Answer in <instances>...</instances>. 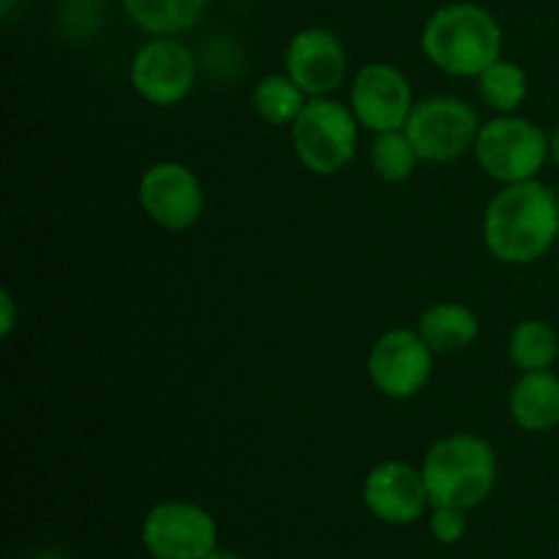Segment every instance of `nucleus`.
<instances>
[{"label":"nucleus","mask_w":559,"mask_h":559,"mask_svg":"<svg viewBox=\"0 0 559 559\" xmlns=\"http://www.w3.org/2000/svg\"><path fill=\"white\" fill-rule=\"evenodd\" d=\"M429 533L442 546L459 544L467 535V511H462V508L435 506L429 513Z\"/></svg>","instance_id":"412c9836"},{"label":"nucleus","mask_w":559,"mask_h":559,"mask_svg":"<svg viewBox=\"0 0 559 559\" xmlns=\"http://www.w3.org/2000/svg\"><path fill=\"white\" fill-rule=\"evenodd\" d=\"M513 366L519 371H549L559 358V336L544 320H524L513 328L508 344Z\"/></svg>","instance_id":"a211bd4d"},{"label":"nucleus","mask_w":559,"mask_h":559,"mask_svg":"<svg viewBox=\"0 0 559 559\" xmlns=\"http://www.w3.org/2000/svg\"><path fill=\"white\" fill-rule=\"evenodd\" d=\"M549 162L559 167V129H555L549 134Z\"/></svg>","instance_id":"5701e85b"},{"label":"nucleus","mask_w":559,"mask_h":559,"mask_svg":"<svg viewBox=\"0 0 559 559\" xmlns=\"http://www.w3.org/2000/svg\"><path fill=\"white\" fill-rule=\"evenodd\" d=\"M475 80H478V96L484 98L486 107L495 109L497 115L516 112L530 91L527 71L506 58L495 60V63L486 71H480Z\"/></svg>","instance_id":"6ab92c4d"},{"label":"nucleus","mask_w":559,"mask_h":559,"mask_svg":"<svg viewBox=\"0 0 559 559\" xmlns=\"http://www.w3.org/2000/svg\"><path fill=\"white\" fill-rule=\"evenodd\" d=\"M369 380L382 396L388 399H413L424 391L435 369V349L424 342L418 331L409 328H393L382 333L371 347Z\"/></svg>","instance_id":"6e6552de"},{"label":"nucleus","mask_w":559,"mask_h":559,"mask_svg":"<svg viewBox=\"0 0 559 559\" xmlns=\"http://www.w3.org/2000/svg\"><path fill=\"white\" fill-rule=\"evenodd\" d=\"M559 238L557 191L535 180L502 186L484 213V243L506 265H530Z\"/></svg>","instance_id":"f257e3e1"},{"label":"nucleus","mask_w":559,"mask_h":559,"mask_svg":"<svg viewBox=\"0 0 559 559\" xmlns=\"http://www.w3.org/2000/svg\"><path fill=\"white\" fill-rule=\"evenodd\" d=\"M289 129H293V151L298 162L322 178L342 173L358 151V118L353 107L336 98H309Z\"/></svg>","instance_id":"20e7f679"},{"label":"nucleus","mask_w":559,"mask_h":559,"mask_svg":"<svg viewBox=\"0 0 559 559\" xmlns=\"http://www.w3.org/2000/svg\"><path fill=\"white\" fill-rule=\"evenodd\" d=\"M557 205H559V189H557Z\"/></svg>","instance_id":"393cba45"},{"label":"nucleus","mask_w":559,"mask_h":559,"mask_svg":"<svg viewBox=\"0 0 559 559\" xmlns=\"http://www.w3.org/2000/svg\"><path fill=\"white\" fill-rule=\"evenodd\" d=\"M14 322H16L14 298H11L9 289H3V293H0V336H11Z\"/></svg>","instance_id":"4be33fe9"},{"label":"nucleus","mask_w":559,"mask_h":559,"mask_svg":"<svg viewBox=\"0 0 559 559\" xmlns=\"http://www.w3.org/2000/svg\"><path fill=\"white\" fill-rule=\"evenodd\" d=\"M513 424L530 435H546L559 426V377L549 371H524L511 391Z\"/></svg>","instance_id":"4468645a"},{"label":"nucleus","mask_w":559,"mask_h":559,"mask_svg":"<svg viewBox=\"0 0 559 559\" xmlns=\"http://www.w3.org/2000/svg\"><path fill=\"white\" fill-rule=\"evenodd\" d=\"M142 546L153 559H205L218 549V524L197 502L167 500L147 511Z\"/></svg>","instance_id":"0eeeda50"},{"label":"nucleus","mask_w":559,"mask_h":559,"mask_svg":"<svg viewBox=\"0 0 559 559\" xmlns=\"http://www.w3.org/2000/svg\"><path fill=\"white\" fill-rule=\"evenodd\" d=\"M431 508L448 506L473 511L495 491L497 453L484 437L451 435L429 448L420 467Z\"/></svg>","instance_id":"7ed1b4c3"},{"label":"nucleus","mask_w":559,"mask_h":559,"mask_svg":"<svg viewBox=\"0 0 559 559\" xmlns=\"http://www.w3.org/2000/svg\"><path fill=\"white\" fill-rule=\"evenodd\" d=\"M306 104H309V96L300 91V85L287 71L262 76L251 91V107L271 126H293Z\"/></svg>","instance_id":"f3484780"},{"label":"nucleus","mask_w":559,"mask_h":559,"mask_svg":"<svg viewBox=\"0 0 559 559\" xmlns=\"http://www.w3.org/2000/svg\"><path fill=\"white\" fill-rule=\"evenodd\" d=\"M131 87L153 107H175L197 82V60L175 36H153L131 60Z\"/></svg>","instance_id":"1a4fd4ad"},{"label":"nucleus","mask_w":559,"mask_h":559,"mask_svg":"<svg viewBox=\"0 0 559 559\" xmlns=\"http://www.w3.org/2000/svg\"><path fill=\"white\" fill-rule=\"evenodd\" d=\"M404 134L418 151L420 162L448 164L475 151L480 118L467 102L456 96H431L415 102Z\"/></svg>","instance_id":"423d86ee"},{"label":"nucleus","mask_w":559,"mask_h":559,"mask_svg":"<svg viewBox=\"0 0 559 559\" xmlns=\"http://www.w3.org/2000/svg\"><path fill=\"white\" fill-rule=\"evenodd\" d=\"M364 506L371 516L393 527L418 522L431 508L424 473L407 462L377 464L364 480Z\"/></svg>","instance_id":"ddd939ff"},{"label":"nucleus","mask_w":559,"mask_h":559,"mask_svg":"<svg viewBox=\"0 0 559 559\" xmlns=\"http://www.w3.org/2000/svg\"><path fill=\"white\" fill-rule=\"evenodd\" d=\"M418 333L435 349V355H448L467 349L478 338L480 322L473 309L445 300V304H435L420 314Z\"/></svg>","instance_id":"2eb2a0df"},{"label":"nucleus","mask_w":559,"mask_h":559,"mask_svg":"<svg viewBox=\"0 0 559 559\" xmlns=\"http://www.w3.org/2000/svg\"><path fill=\"white\" fill-rule=\"evenodd\" d=\"M475 158L480 169L502 186L535 180L549 162V134L513 112L497 115L480 126Z\"/></svg>","instance_id":"39448f33"},{"label":"nucleus","mask_w":559,"mask_h":559,"mask_svg":"<svg viewBox=\"0 0 559 559\" xmlns=\"http://www.w3.org/2000/svg\"><path fill=\"white\" fill-rule=\"evenodd\" d=\"M207 0H123L126 14L151 36H180L205 14Z\"/></svg>","instance_id":"dca6fc26"},{"label":"nucleus","mask_w":559,"mask_h":559,"mask_svg":"<svg viewBox=\"0 0 559 559\" xmlns=\"http://www.w3.org/2000/svg\"><path fill=\"white\" fill-rule=\"evenodd\" d=\"M140 205L153 224L169 233H186L205 211L200 178L180 162H158L140 178Z\"/></svg>","instance_id":"9d476101"},{"label":"nucleus","mask_w":559,"mask_h":559,"mask_svg":"<svg viewBox=\"0 0 559 559\" xmlns=\"http://www.w3.org/2000/svg\"><path fill=\"white\" fill-rule=\"evenodd\" d=\"M418 162V151L409 142V136L404 134V129L374 134V142H371V167H374V173L385 183H404V180H409Z\"/></svg>","instance_id":"aec40b11"},{"label":"nucleus","mask_w":559,"mask_h":559,"mask_svg":"<svg viewBox=\"0 0 559 559\" xmlns=\"http://www.w3.org/2000/svg\"><path fill=\"white\" fill-rule=\"evenodd\" d=\"M424 55L451 76H478L502 58V25L478 3H448L426 20Z\"/></svg>","instance_id":"f03ea898"},{"label":"nucleus","mask_w":559,"mask_h":559,"mask_svg":"<svg viewBox=\"0 0 559 559\" xmlns=\"http://www.w3.org/2000/svg\"><path fill=\"white\" fill-rule=\"evenodd\" d=\"M347 49L328 27H304L284 52V71L309 98L331 96L347 80Z\"/></svg>","instance_id":"f8f14e48"},{"label":"nucleus","mask_w":559,"mask_h":559,"mask_svg":"<svg viewBox=\"0 0 559 559\" xmlns=\"http://www.w3.org/2000/svg\"><path fill=\"white\" fill-rule=\"evenodd\" d=\"M205 559H240V555H235L233 549H222V546H218V549H213Z\"/></svg>","instance_id":"b1692460"},{"label":"nucleus","mask_w":559,"mask_h":559,"mask_svg":"<svg viewBox=\"0 0 559 559\" xmlns=\"http://www.w3.org/2000/svg\"><path fill=\"white\" fill-rule=\"evenodd\" d=\"M349 107H353L360 129L382 134V131H399L407 126L415 96L409 80L396 66L369 63L355 74Z\"/></svg>","instance_id":"9b49d317"}]
</instances>
